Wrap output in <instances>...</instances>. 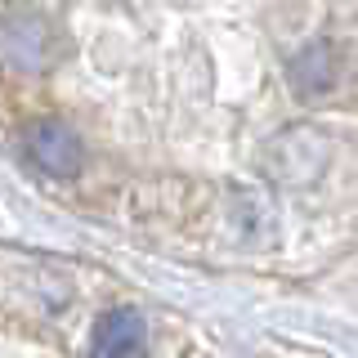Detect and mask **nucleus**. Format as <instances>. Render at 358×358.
<instances>
[{
	"label": "nucleus",
	"instance_id": "f257e3e1",
	"mask_svg": "<svg viewBox=\"0 0 358 358\" xmlns=\"http://www.w3.org/2000/svg\"><path fill=\"white\" fill-rule=\"evenodd\" d=\"M22 143H27V157L45 175L67 179V175L81 171V139H76V130L67 126V121H59V117L31 121L27 134H22Z\"/></svg>",
	"mask_w": 358,
	"mask_h": 358
},
{
	"label": "nucleus",
	"instance_id": "f03ea898",
	"mask_svg": "<svg viewBox=\"0 0 358 358\" xmlns=\"http://www.w3.org/2000/svg\"><path fill=\"white\" fill-rule=\"evenodd\" d=\"M143 318L134 309H108L94 322V354L99 358H134L143 350Z\"/></svg>",
	"mask_w": 358,
	"mask_h": 358
}]
</instances>
